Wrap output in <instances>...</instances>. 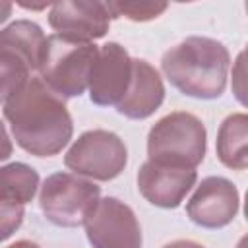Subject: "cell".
Here are the masks:
<instances>
[{"label":"cell","instance_id":"8992f818","mask_svg":"<svg viewBox=\"0 0 248 248\" xmlns=\"http://www.w3.org/2000/svg\"><path fill=\"white\" fill-rule=\"evenodd\" d=\"M128 163V149L124 140L103 128L87 130L64 155V165L74 174H79L89 180L108 182L122 174Z\"/></svg>","mask_w":248,"mask_h":248},{"label":"cell","instance_id":"3957f363","mask_svg":"<svg viewBox=\"0 0 248 248\" xmlns=\"http://www.w3.org/2000/svg\"><path fill=\"white\" fill-rule=\"evenodd\" d=\"M207 149L203 122L186 110H174L159 118L147 134V159L159 165L196 169Z\"/></svg>","mask_w":248,"mask_h":248},{"label":"cell","instance_id":"44dd1931","mask_svg":"<svg viewBox=\"0 0 248 248\" xmlns=\"http://www.w3.org/2000/svg\"><path fill=\"white\" fill-rule=\"evenodd\" d=\"M236 248H248V232H246V234L236 242Z\"/></svg>","mask_w":248,"mask_h":248},{"label":"cell","instance_id":"30bf717a","mask_svg":"<svg viewBox=\"0 0 248 248\" xmlns=\"http://www.w3.org/2000/svg\"><path fill=\"white\" fill-rule=\"evenodd\" d=\"M110 12L107 2L62 0L54 2L48 10V25L70 41L93 43L103 39L110 27Z\"/></svg>","mask_w":248,"mask_h":248},{"label":"cell","instance_id":"d6986e66","mask_svg":"<svg viewBox=\"0 0 248 248\" xmlns=\"http://www.w3.org/2000/svg\"><path fill=\"white\" fill-rule=\"evenodd\" d=\"M163 248H205L203 244L196 242V240H188V238H178V240H172L169 244H165Z\"/></svg>","mask_w":248,"mask_h":248},{"label":"cell","instance_id":"2e32d148","mask_svg":"<svg viewBox=\"0 0 248 248\" xmlns=\"http://www.w3.org/2000/svg\"><path fill=\"white\" fill-rule=\"evenodd\" d=\"M107 8L112 19L126 17L130 21H151V19H157L169 8V4L165 2H107Z\"/></svg>","mask_w":248,"mask_h":248},{"label":"cell","instance_id":"4fadbf2b","mask_svg":"<svg viewBox=\"0 0 248 248\" xmlns=\"http://www.w3.org/2000/svg\"><path fill=\"white\" fill-rule=\"evenodd\" d=\"M215 153L227 169H248V112H232L221 122L215 140Z\"/></svg>","mask_w":248,"mask_h":248},{"label":"cell","instance_id":"5bb4252c","mask_svg":"<svg viewBox=\"0 0 248 248\" xmlns=\"http://www.w3.org/2000/svg\"><path fill=\"white\" fill-rule=\"evenodd\" d=\"M46 37L48 35H45L39 23L29 19H16L0 31V50L16 54L27 62L31 70H39Z\"/></svg>","mask_w":248,"mask_h":248},{"label":"cell","instance_id":"8fae6325","mask_svg":"<svg viewBox=\"0 0 248 248\" xmlns=\"http://www.w3.org/2000/svg\"><path fill=\"white\" fill-rule=\"evenodd\" d=\"M196 169H182L170 165H159L153 161L141 163L136 182L140 194L155 207L174 209L178 207L186 194L196 186Z\"/></svg>","mask_w":248,"mask_h":248},{"label":"cell","instance_id":"e0dca14e","mask_svg":"<svg viewBox=\"0 0 248 248\" xmlns=\"http://www.w3.org/2000/svg\"><path fill=\"white\" fill-rule=\"evenodd\" d=\"M231 89L234 99L248 108V45L244 50L238 52V56L232 62L231 70Z\"/></svg>","mask_w":248,"mask_h":248},{"label":"cell","instance_id":"7c38bea8","mask_svg":"<svg viewBox=\"0 0 248 248\" xmlns=\"http://www.w3.org/2000/svg\"><path fill=\"white\" fill-rule=\"evenodd\" d=\"M165 101V83L155 66L143 58H134V76L124 99L116 105L118 114L130 120L149 118Z\"/></svg>","mask_w":248,"mask_h":248},{"label":"cell","instance_id":"ba28073f","mask_svg":"<svg viewBox=\"0 0 248 248\" xmlns=\"http://www.w3.org/2000/svg\"><path fill=\"white\" fill-rule=\"evenodd\" d=\"M134 58L128 50L114 41L105 43L99 48V56L89 76V99L97 107H116L132 81Z\"/></svg>","mask_w":248,"mask_h":248},{"label":"cell","instance_id":"ac0fdd59","mask_svg":"<svg viewBox=\"0 0 248 248\" xmlns=\"http://www.w3.org/2000/svg\"><path fill=\"white\" fill-rule=\"evenodd\" d=\"M25 207L21 205H8L0 203V223H2V240H8L23 223Z\"/></svg>","mask_w":248,"mask_h":248},{"label":"cell","instance_id":"603a6c76","mask_svg":"<svg viewBox=\"0 0 248 248\" xmlns=\"http://www.w3.org/2000/svg\"><path fill=\"white\" fill-rule=\"evenodd\" d=\"M244 10H246V16H248V2L244 4Z\"/></svg>","mask_w":248,"mask_h":248},{"label":"cell","instance_id":"7402d4cb","mask_svg":"<svg viewBox=\"0 0 248 248\" xmlns=\"http://www.w3.org/2000/svg\"><path fill=\"white\" fill-rule=\"evenodd\" d=\"M244 219H246V223H248V190H246V194H244Z\"/></svg>","mask_w":248,"mask_h":248},{"label":"cell","instance_id":"5b68a950","mask_svg":"<svg viewBox=\"0 0 248 248\" xmlns=\"http://www.w3.org/2000/svg\"><path fill=\"white\" fill-rule=\"evenodd\" d=\"M101 200V186L74 172H52L39 190V207L48 223L62 229L85 225V219Z\"/></svg>","mask_w":248,"mask_h":248},{"label":"cell","instance_id":"277c9868","mask_svg":"<svg viewBox=\"0 0 248 248\" xmlns=\"http://www.w3.org/2000/svg\"><path fill=\"white\" fill-rule=\"evenodd\" d=\"M95 43H78L62 35H48L41 64L39 78L62 99L81 97L89 87L91 68L99 56Z\"/></svg>","mask_w":248,"mask_h":248},{"label":"cell","instance_id":"52a82bcc","mask_svg":"<svg viewBox=\"0 0 248 248\" xmlns=\"http://www.w3.org/2000/svg\"><path fill=\"white\" fill-rule=\"evenodd\" d=\"M83 227L93 248H141L143 244L134 209L114 196L101 198Z\"/></svg>","mask_w":248,"mask_h":248},{"label":"cell","instance_id":"9c48e42d","mask_svg":"<svg viewBox=\"0 0 248 248\" xmlns=\"http://www.w3.org/2000/svg\"><path fill=\"white\" fill-rule=\"evenodd\" d=\"M238 188L225 176L203 178L186 202L188 219L202 229H223L238 213Z\"/></svg>","mask_w":248,"mask_h":248},{"label":"cell","instance_id":"7a4b0ae2","mask_svg":"<svg viewBox=\"0 0 248 248\" xmlns=\"http://www.w3.org/2000/svg\"><path fill=\"white\" fill-rule=\"evenodd\" d=\"M161 70L182 95L213 101L227 89L231 54L221 41L192 35L163 54Z\"/></svg>","mask_w":248,"mask_h":248},{"label":"cell","instance_id":"9a60e30c","mask_svg":"<svg viewBox=\"0 0 248 248\" xmlns=\"http://www.w3.org/2000/svg\"><path fill=\"white\" fill-rule=\"evenodd\" d=\"M41 188L39 172L25 163H8L0 169V203L25 207Z\"/></svg>","mask_w":248,"mask_h":248},{"label":"cell","instance_id":"6da1fadb","mask_svg":"<svg viewBox=\"0 0 248 248\" xmlns=\"http://www.w3.org/2000/svg\"><path fill=\"white\" fill-rule=\"evenodd\" d=\"M2 114L14 141L35 157L58 155L74 136L72 114L39 76L2 101Z\"/></svg>","mask_w":248,"mask_h":248},{"label":"cell","instance_id":"ffe728a7","mask_svg":"<svg viewBox=\"0 0 248 248\" xmlns=\"http://www.w3.org/2000/svg\"><path fill=\"white\" fill-rule=\"evenodd\" d=\"M6 248H41V246L37 242H33V240H16L14 244H10Z\"/></svg>","mask_w":248,"mask_h":248}]
</instances>
